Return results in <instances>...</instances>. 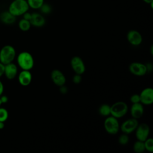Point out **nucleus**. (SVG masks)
I'll return each instance as SVG.
<instances>
[{
    "label": "nucleus",
    "instance_id": "obj_19",
    "mask_svg": "<svg viewBox=\"0 0 153 153\" xmlns=\"http://www.w3.org/2000/svg\"><path fill=\"white\" fill-rule=\"evenodd\" d=\"M29 8L39 10L44 3V0H26Z\"/></svg>",
    "mask_w": 153,
    "mask_h": 153
},
{
    "label": "nucleus",
    "instance_id": "obj_25",
    "mask_svg": "<svg viewBox=\"0 0 153 153\" xmlns=\"http://www.w3.org/2000/svg\"><path fill=\"white\" fill-rule=\"evenodd\" d=\"M118 143L121 145H126L129 142V137L127 134L123 133L121 134L118 137Z\"/></svg>",
    "mask_w": 153,
    "mask_h": 153
},
{
    "label": "nucleus",
    "instance_id": "obj_26",
    "mask_svg": "<svg viewBox=\"0 0 153 153\" xmlns=\"http://www.w3.org/2000/svg\"><path fill=\"white\" fill-rule=\"evenodd\" d=\"M130 101L132 103V104L139 103L140 102L139 94H134L131 95L130 97Z\"/></svg>",
    "mask_w": 153,
    "mask_h": 153
},
{
    "label": "nucleus",
    "instance_id": "obj_32",
    "mask_svg": "<svg viewBox=\"0 0 153 153\" xmlns=\"http://www.w3.org/2000/svg\"><path fill=\"white\" fill-rule=\"evenodd\" d=\"M146 66V69H147V72H151L152 69V65L151 63H148V64H145Z\"/></svg>",
    "mask_w": 153,
    "mask_h": 153
},
{
    "label": "nucleus",
    "instance_id": "obj_11",
    "mask_svg": "<svg viewBox=\"0 0 153 153\" xmlns=\"http://www.w3.org/2000/svg\"><path fill=\"white\" fill-rule=\"evenodd\" d=\"M128 42L133 46H138L142 42V36L140 33L136 30H130L127 33Z\"/></svg>",
    "mask_w": 153,
    "mask_h": 153
},
{
    "label": "nucleus",
    "instance_id": "obj_8",
    "mask_svg": "<svg viewBox=\"0 0 153 153\" xmlns=\"http://www.w3.org/2000/svg\"><path fill=\"white\" fill-rule=\"evenodd\" d=\"M150 133L149 126L146 123H141L138 124L135 130V135L137 140L145 141L149 137Z\"/></svg>",
    "mask_w": 153,
    "mask_h": 153
},
{
    "label": "nucleus",
    "instance_id": "obj_34",
    "mask_svg": "<svg viewBox=\"0 0 153 153\" xmlns=\"http://www.w3.org/2000/svg\"><path fill=\"white\" fill-rule=\"evenodd\" d=\"M146 4H150L151 3L153 2V0H143Z\"/></svg>",
    "mask_w": 153,
    "mask_h": 153
},
{
    "label": "nucleus",
    "instance_id": "obj_15",
    "mask_svg": "<svg viewBox=\"0 0 153 153\" xmlns=\"http://www.w3.org/2000/svg\"><path fill=\"white\" fill-rule=\"evenodd\" d=\"M32 75L30 71L22 70L18 75V81L22 86L29 85L32 81Z\"/></svg>",
    "mask_w": 153,
    "mask_h": 153
},
{
    "label": "nucleus",
    "instance_id": "obj_3",
    "mask_svg": "<svg viewBox=\"0 0 153 153\" xmlns=\"http://www.w3.org/2000/svg\"><path fill=\"white\" fill-rule=\"evenodd\" d=\"M16 56V50L12 45H6L0 50V62L4 65L11 63Z\"/></svg>",
    "mask_w": 153,
    "mask_h": 153
},
{
    "label": "nucleus",
    "instance_id": "obj_12",
    "mask_svg": "<svg viewBox=\"0 0 153 153\" xmlns=\"http://www.w3.org/2000/svg\"><path fill=\"white\" fill-rule=\"evenodd\" d=\"M51 78L53 83L58 87L65 85L66 81L65 75L59 69H54L51 71Z\"/></svg>",
    "mask_w": 153,
    "mask_h": 153
},
{
    "label": "nucleus",
    "instance_id": "obj_6",
    "mask_svg": "<svg viewBox=\"0 0 153 153\" xmlns=\"http://www.w3.org/2000/svg\"><path fill=\"white\" fill-rule=\"evenodd\" d=\"M139 124V122L137 119L131 118L124 121L121 126H120V129L123 133L130 134L135 131Z\"/></svg>",
    "mask_w": 153,
    "mask_h": 153
},
{
    "label": "nucleus",
    "instance_id": "obj_9",
    "mask_svg": "<svg viewBox=\"0 0 153 153\" xmlns=\"http://www.w3.org/2000/svg\"><path fill=\"white\" fill-rule=\"evenodd\" d=\"M71 66L76 74L82 75L85 71V65L83 60L79 56H74L71 60Z\"/></svg>",
    "mask_w": 153,
    "mask_h": 153
},
{
    "label": "nucleus",
    "instance_id": "obj_13",
    "mask_svg": "<svg viewBox=\"0 0 153 153\" xmlns=\"http://www.w3.org/2000/svg\"><path fill=\"white\" fill-rule=\"evenodd\" d=\"M31 26L36 27H41L45 25L46 20L44 16L39 13L34 12L32 13L31 18L30 19Z\"/></svg>",
    "mask_w": 153,
    "mask_h": 153
},
{
    "label": "nucleus",
    "instance_id": "obj_31",
    "mask_svg": "<svg viewBox=\"0 0 153 153\" xmlns=\"http://www.w3.org/2000/svg\"><path fill=\"white\" fill-rule=\"evenodd\" d=\"M4 69H5V65L0 62V78L4 74Z\"/></svg>",
    "mask_w": 153,
    "mask_h": 153
},
{
    "label": "nucleus",
    "instance_id": "obj_4",
    "mask_svg": "<svg viewBox=\"0 0 153 153\" xmlns=\"http://www.w3.org/2000/svg\"><path fill=\"white\" fill-rule=\"evenodd\" d=\"M128 105L123 101H118L111 106V115L116 118L123 117L128 112Z\"/></svg>",
    "mask_w": 153,
    "mask_h": 153
},
{
    "label": "nucleus",
    "instance_id": "obj_16",
    "mask_svg": "<svg viewBox=\"0 0 153 153\" xmlns=\"http://www.w3.org/2000/svg\"><path fill=\"white\" fill-rule=\"evenodd\" d=\"M143 113L144 108L140 102L132 104L130 108V114L132 118L137 120L143 115Z\"/></svg>",
    "mask_w": 153,
    "mask_h": 153
},
{
    "label": "nucleus",
    "instance_id": "obj_27",
    "mask_svg": "<svg viewBox=\"0 0 153 153\" xmlns=\"http://www.w3.org/2000/svg\"><path fill=\"white\" fill-rule=\"evenodd\" d=\"M82 81V77H81V75L79 74H75L73 78H72V81L74 84H79Z\"/></svg>",
    "mask_w": 153,
    "mask_h": 153
},
{
    "label": "nucleus",
    "instance_id": "obj_1",
    "mask_svg": "<svg viewBox=\"0 0 153 153\" xmlns=\"http://www.w3.org/2000/svg\"><path fill=\"white\" fill-rule=\"evenodd\" d=\"M29 10V7L26 0H13L8 8V11L16 17L22 16Z\"/></svg>",
    "mask_w": 153,
    "mask_h": 153
},
{
    "label": "nucleus",
    "instance_id": "obj_20",
    "mask_svg": "<svg viewBox=\"0 0 153 153\" xmlns=\"http://www.w3.org/2000/svg\"><path fill=\"white\" fill-rule=\"evenodd\" d=\"M133 149L136 153H143L145 151L143 141L137 140L133 145Z\"/></svg>",
    "mask_w": 153,
    "mask_h": 153
},
{
    "label": "nucleus",
    "instance_id": "obj_22",
    "mask_svg": "<svg viewBox=\"0 0 153 153\" xmlns=\"http://www.w3.org/2000/svg\"><path fill=\"white\" fill-rule=\"evenodd\" d=\"M144 142L145 151H147L149 152H153V139L151 137H148Z\"/></svg>",
    "mask_w": 153,
    "mask_h": 153
},
{
    "label": "nucleus",
    "instance_id": "obj_30",
    "mask_svg": "<svg viewBox=\"0 0 153 153\" xmlns=\"http://www.w3.org/2000/svg\"><path fill=\"white\" fill-rule=\"evenodd\" d=\"M0 100H1V103L2 104V103H7L8 102V97L6 95H2V94L1 96H0Z\"/></svg>",
    "mask_w": 153,
    "mask_h": 153
},
{
    "label": "nucleus",
    "instance_id": "obj_37",
    "mask_svg": "<svg viewBox=\"0 0 153 153\" xmlns=\"http://www.w3.org/2000/svg\"><path fill=\"white\" fill-rule=\"evenodd\" d=\"M1 105H2V103H1V100H0V107H1Z\"/></svg>",
    "mask_w": 153,
    "mask_h": 153
},
{
    "label": "nucleus",
    "instance_id": "obj_24",
    "mask_svg": "<svg viewBox=\"0 0 153 153\" xmlns=\"http://www.w3.org/2000/svg\"><path fill=\"white\" fill-rule=\"evenodd\" d=\"M8 118V112L7 109L0 107V121L5 122Z\"/></svg>",
    "mask_w": 153,
    "mask_h": 153
},
{
    "label": "nucleus",
    "instance_id": "obj_17",
    "mask_svg": "<svg viewBox=\"0 0 153 153\" xmlns=\"http://www.w3.org/2000/svg\"><path fill=\"white\" fill-rule=\"evenodd\" d=\"M0 20L5 25H12L15 23L16 17L10 13L8 10L4 11L0 14Z\"/></svg>",
    "mask_w": 153,
    "mask_h": 153
},
{
    "label": "nucleus",
    "instance_id": "obj_10",
    "mask_svg": "<svg viewBox=\"0 0 153 153\" xmlns=\"http://www.w3.org/2000/svg\"><path fill=\"white\" fill-rule=\"evenodd\" d=\"M140 102L142 105H150L153 103V89L151 87L144 88L139 94Z\"/></svg>",
    "mask_w": 153,
    "mask_h": 153
},
{
    "label": "nucleus",
    "instance_id": "obj_36",
    "mask_svg": "<svg viewBox=\"0 0 153 153\" xmlns=\"http://www.w3.org/2000/svg\"><path fill=\"white\" fill-rule=\"evenodd\" d=\"M152 49H153V46H152V45H151V54H152V55L153 54V51H152Z\"/></svg>",
    "mask_w": 153,
    "mask_h": 153
},
{
    "label": "nucleus",
    "instance_id": "obj_14",
    "mask_svg": "<svg viewBox=\"0 0 153 153\" xmlns=\"http://www.w3.org/2000/svg\"><path fill=\"white\" fill-rule=\"evenodd\" d=\"M18 74V68L17 65L11 62L5 65L4 75L8 79H13L17 76Z\"/></svg>",
    "mask_w": 153,
    "mask_h": 153
},
{
    "label": "nucleus",
    "instance_id": "obj_18",
    "mask_svg": "<svg viewBox=\"0 0 153 153\" xmlns=\"http://www.w3.org/2000/svg\"><path fill=\"white\" fill-rule=\"evenodd\" d=\"M99 113L103 117H108L111 115V106L108 104L104 103L99 108Z\"/></svg>",
    "mask_w": 153,
    "mask_h": 153
},
{
    "label": "nucleus",
    "instance_id": "obj_5",
    "mask_svg": "<svg viewBox=\"0 0 153 153\" xmlns=\"http://www.w3.org/2000/svg\"><path fill=\"white\" fill-rule=\"evenodd\" d=\"M103 126L105 131L110 134H116L120 130V124L118 119L112 115L106 117Z\"/></svg>",
    "mask_w": 153,
    "mask_h": 153
},
{
    "label": "nucleus",
    "instance_id": "obj_21",
    "mask_svg": "<svg viewBox=\"0 0 153 153\" xmlns=\"http://www.w3.org/2000/svg\"><path fill=\"white\" fill-rule=\"evenodd\" d=\"M18 26H19V29L21 30H22L23 32H26V31H28L30 29L31 24H30L29 20H27L22 18L19 22Z\"/></svg>",
    "mask_w": 153,
    "mask_h": 153
},
{
    "label": "nucleus",
    "instance_id": "obj_29",
    "mask_svg": "<svg viewBox=\"0 0 153 153\" xmlns=\"http://www.w3.org/2000/svg\"><path fill=\"white\" fill-rule=\"evenodd\" d=\"M60 87V92L62 93V94H66V93H67V92H68V88L65 85H62V86H60V87Z\"/></svg>",
    "mask_w": 153,
    "mask_h": 153
},
{
    "label": "nucleus",
    "instance_id": "obj_28",
    "mask_svg": "<svg viewBox=\"0 0 153 153\" xmlns=\"http://www.w3.org/2000/svg\"><path fill=\"white\" fill-rule=\"evenodd\" d=\"M31 15H32V13H29L28 11H26V13H25L22 16H23V19H26L27 20H30V18H31Z\"/></svg>",
    "mask_w": 153,
    "mask_h": 153
},
{
    "label": "nucleus",
    "instance_id": "obj_2",
    "mask_svg": "<svg viewBox=\"0 0 153 153\" xmlns=\"http://www.w3.org/2000/svg\"><path fill=\"white\" fill-rule=\"evenodd\" d=\"M17 63L22 70L30 71L34 66V59L30 53L22 51L17 56Z\"/></svg>",
    "mask_w": 153,
    "mask_h": 153
},
{
    "label": "nucleus",
    "instance_id": "obj_7",
    "mask_svg": "<svg viewBox=\"0 0 153 153\" xmlns=\"http://www.w3.org/2000/svg\"><path fill=\"white\" fill-rule=\"evenodd\" d=\"M129 71L135 76H142L147 73L146 65L140 62H133L130 63L128 67Z\"/></svg>",
    "mask_w": 153,
    "mask_h": 153
},
{
    "label": "nucleus",
    "instance_id": "obj_23",
    "mask_svg": "<svg viewBox=\"0 0 153 153\" xmlns=\"http://www.w3.org/2000/svg\"><path fill=\"white\" fill-rule=\"evenodd\" d=\"M39 10L41 11L42 14H50L51 12L52 8H51V6L50 4H46V3L44 2Z\"/></svg>",
    "mask_w": 153,
    "mask_h": 153
},
{
    "label": "nucleus",
    "instance_id": "obj_35",
    "mask_svg": "<svg viewBox=\"0 0 153 153\" xmlns=\"http://www.w3.org/2000/svg\"><path fill=\"white\" fill-rule=\"evenodd\" d=\"M4 122L0 121V130L4 128Z\"/></svg>",
    "mask_w": 153,
    "mask_h": 153
},
{
    "label": "nucleus",
    "instance_id": "obj_33",
    "mask_svg": "<svg viewBox=\"0 0 153 153\" xmlns=\"http://www.w3.org/2000/svg\"><path fill=\"white\" fill-rule=\"evenodd\" d=\"M4 89V84H3V83L1 82V81L0 80V96H1V95L3 94Z\"/></svg>",
    "mask_w": 153,
    "mask_h": 153
}]
</instances>
